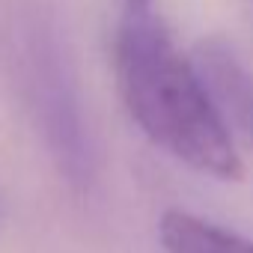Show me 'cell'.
Returning a JSON list of instances; mask_svg holds the SVG:
<instances>
[{"instance_id":"obj_1","label":"cell","mask_w":253,"mask_h":253,"mask_svg":"<svg viewBox=\"0 0 253 253\" xmlns=\"http://www.w3.org/2000/svg\"><path fill=\"white\" fill-rule=\"evenodd\" d=\"M113 75L128 116L155 146L203 176L223 182L241 176L244 164L220 104L152 0H122Z\"/></svg>"},{"instance_id":"obj_2","label":"cell","mask_w":253,"mask_h":253,"mask_svg":"<svg viewBox=\"0 0 253 253\" xmlns=\"http://www.w3.org/2000/svg\"><path fill=\"white\" fill-rule=\"evenodd\" d=\"M161 244L167 253H253L250 238L179 209L161 217Z\"/></svg>"}]
</instances>
